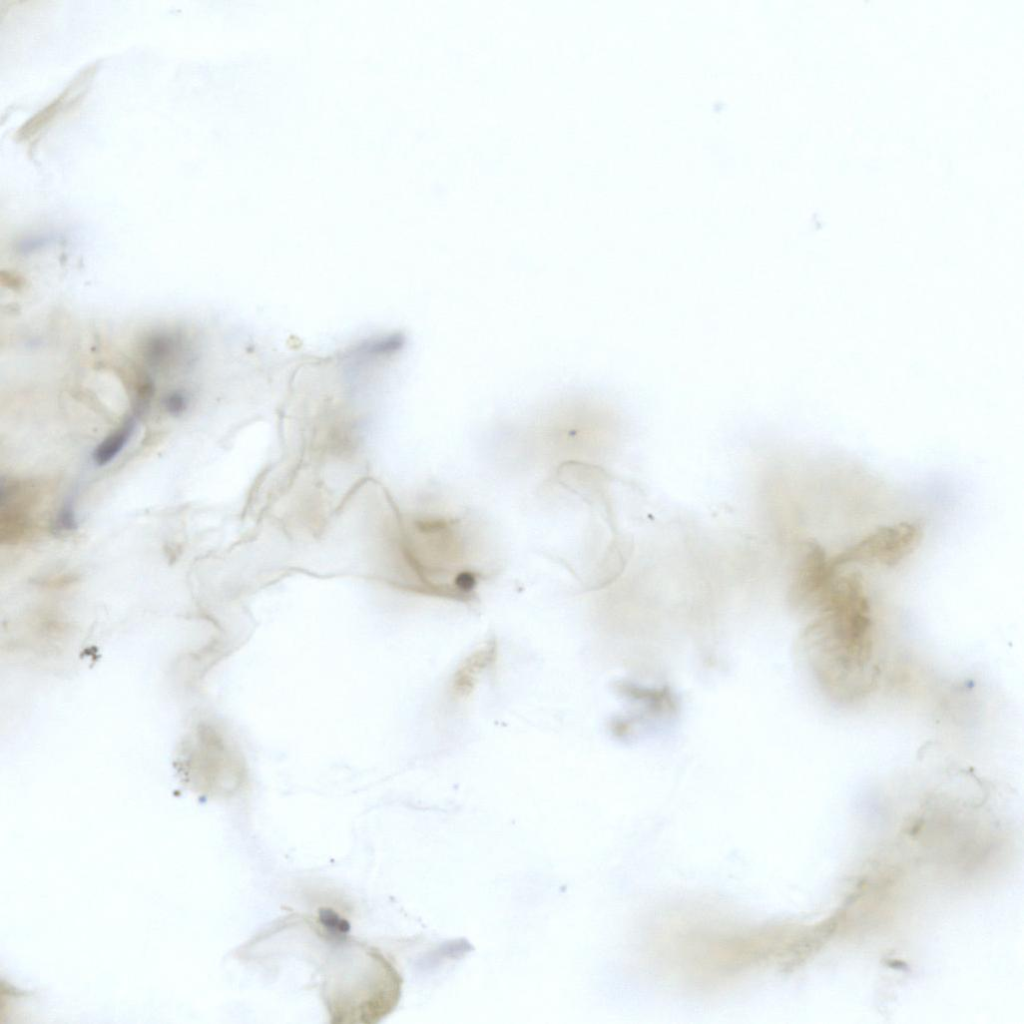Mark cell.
Wrapping results in <instances>:
<instances>
[{"mask_svg": "<svg viewBox=\"0 0 1024 1024\" xmlns=\"http://www.w3.org/2000/svg\"><path fill=\"white\" fill-rule=\"evenodd\" d=\"M803 645L811 669L833 699L864 697L877 677L874 624L860 573H837Z\"/></svg>", "mask_w": 1024, "mask_h": 1024, "instance_id": "obj_1", "label": "cell"}, {"mask_svg": "<svg viewBox=\"0 0 1024 1024\" xmlns=\"http://www.w3.org/2000/svg\"><path fill=\"white\" fill-rule=\"evenodd\" d=\"M338 951L323 983L335 1023H375L389 1014L401 995L402 979L378 951L358 943Z\"/></svg>", "mask_w": 1024, "mask_h": 1024, "instance_id": "obj_2", "label": "cell"}, {"mask_svg": "<svg viewBox=\"0 0 1024 1024\" xmlns=\"http://www.w3.org/2000/svg\"><path fill=\"white\" fill-rule=\"evenodd\" d=\"M922 536V528L916 522L879 527L830 559V567L835 573L852 563L894 567L916 550Z\"/></svg>", "mask_w": 1024, "mask_h": 1024, "instance_id": "obj_3", "label": "cell"}, {"mask_svg": "<svg viewBox=\"0 0 1024 1024\" xmlns=\"http://www.w3.org/2000/svg\"><path fill=\"white\" fill-rule=\"evenodd\" d=\"M790 590L792 604L804 613H815L837 573L830 567L823 547L814 540L802 543Z\"/></svg>", "mask_w": 1024, "mask_h": 1024, "instance_id": "obj_4", "label": "cell"}, {"mask_svg": "<svg viewBox=\"0 0 1024 1024\" xmlns=\"http://www.w3.org/2000/svg\"><path fill=\"white\" fill-rule=\"evenodd\" d=\"M95 73V66L87 67L58 95V97L39 111L31 118L17 133L20 141L28 143L29 146L42 133L47 125L57 119L63 112L73 108L84 96L88 84Z\"/></svg>", "mask_w": 1024, "mask_h": 1024, "instance_id": "obj_5", "label": "cell"}, {"mask_svg": "<svg viewBox=\"0 0 1024 1024\" xmlns=\"http://www.w3.org/2000/svg\"><path fill=\"white\" fill-rule=\"evenodd\" d=\"M496 658V640H486L455 671L451 682L452 694L457 698L467 697L473 691L479 677L495 663Z\"/></svg>", "mask_w": 1024, "mask_h": 1024, "instance_id": "obj_6", "label": "cell"}, {"mask_svg": "<svg viewBox=\"0 0 1024 1024\" xmlns=\"http://www.w3.org/2000/svg\"><path fill=\"white\" fill-rule=\"evenodd\" d=\"M136 422L134 416H129L107 435L94 449L92 459L98 466H103L112 461L124 448L132 437Z\"/></svg>", "mask_w": 1024, "mask_h": 1024, "instance_id": "obj_7", "label": "cell"}, {"mask_svg": "<svg viewBox=\"0 0 1024 1024\" xmlns=\"http://www.w3.org/2000/svg\"><path fill=\"white\" fill-rule=\"evenodd\" d=\"M77 528L78 523L73 504L69 501L65 502L53 519L51 529L54 533L60 534L74 531Z\"/></svg>", "mask_w": 1024, "mask_h": 1024, "instance_id": "obj_8", "label": "cell"}, {"mask_svg": "<svg viewBox=\"0 0 1024 1024\" xmlns=\"http://www.w3.org/2000/svg\"><path fill=\"white\" fill-rule=\"evenodd\" d=\"M162 405L171 416L182 415L189 405V396L181 389L170 390L163 396Z\"/></svg>", "mask_w": 1024, "mask_h": 1024, "instance_id": "obj_9", "label": "cell"}]
</instances>
